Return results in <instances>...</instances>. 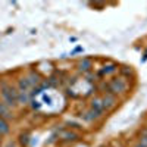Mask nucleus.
Segmentation results:
<instances>
[{"instance_id":"nucleus-1","label":"nucleus","mask_w":147,"mask_h":147,"mask_svg":"<svg viewBox=\"0 0 147 147\" xmlns=\"http://www.w3.org/2000/svg\"><path fill=\"white\" fill-rule=\"evenodd\" d=\"M2 97H3V103L10 106H16L18 103V91H15V88L12 85L7 84H2Z\"/></svg>"},{"instance_id":"nucleus-2","label":"nucleus","mask_w":147,"mask_h":147,"mask_svg":"<svg viewBox=\"0 0 147 147\" xmlns=\"http://www.w3.org/2000/svg\"><path fill=\"white\" fill-rule=\"evenodd\" d=\"M128 88V82L125 78H115L109 82L107 85V94H122V93H125Z\"/></svg>"},{"instance_id":"nucleus-3","label":"nucleus","mask_w":147,"mask_h":147,"mask_svg":"<svg viewBox=\"0 0 147 147\" xmlns=\"http://www.w3.org/2000/svg\"><path fill=\"white\" fill-rule=\"evenodd\" d=\"M91 110H94V112H97L100 116L105 113V107H103V103H102V99H99V97H96V99L91 100V106H90Z\"/></svg>"},{"instance_id":"nucleus-4","label":"nucleus","mask_w":147,"mask_h":147,"mask_svg":"<svg viewBox=\"0 0 147 147\" xmlns=\"http://www.w3.org/2000/svg\"><path fill=\"white\" fill-rule=\"evenodd\" d=\"M102 103H103L105 110H109V109H112L116 105V99H115V96H112V94H106L102 99Z\"/></svg>"},{"instance_id":"nucleus-5","label":"nucleus","mask_w":147,"mask_h":147,"mask_svg":"<svg viewBox=\"0 0 147 147\" xmlns=\"http://www.w3.org/2000/svg\"><path fill=\"white\" fill-rule=\"evenodd\" d=\"M18 87H19V93H30L31 84L27 78H21L19 82H18Z\"/></svg>"},{"instance_id":"nucleus-6","label":"nucleus","mask_w":147,"mask_h":147,"mask_svg":"<svg viewBox=\"0 0 147 147\" xmlns=\"http://www.w3.org/2000/svg\"><path fill=\"white\" fill-rule=\"evenodd\" d=\"M99 118H100V115L97 113V112H94V110H91V109L82 115V119H84V121H88V122H91V121H94V119H99Z\"/></svg>"},{"instance_id":"nucleus-7","label":"nucleus","mask_w":147,"mask_h":147,"mask_svg":"<svg viewBox=\"0 0 147 147\" xmlns=\"http://www.w3.org/2000/svg\"><path fill=\"white\" fill-rule=\"evenodd\" d=\"M78 68H80V71H82V72L90 71V69H91V60H90V59H82L81 62L78 63Z\"/></svg>"},{"instance_id":"nucleus-8","label":"nucleus","mask_w":147,"mask_h":147,"mask_svg":"<svg viewBox=\"0 0 147 147\" xmlns=\"http://www.w3.org/2000/svg\"><path fill=\"white\" fill-rule=\"evenodd\" d=\"M10 116H12V115H10L9 106H7V105H5V103H0V118L6 119V118H10Z\"/></svg>"},{"instance_id":"nucleus-9","label":"nucleus","mask_w":147,"mask_h":147,"mask_svg":"<svg viewBox=\"0 0 147 147\" xmlns=\"http://www.w3.org/2000/svg\"><path fill=\"white\" fill-rule=\"evenodd\" d=\"M9 132V124H7V121L3 119V118H0V136L2 134H7Z\"/></svg>"},{"instance_id":"nucleus-10","label":"nucleus","mask_w":147,"mask_h":147,"mask_svg":"<svg viewBox=\"0 0 147 147\" xmlns=\"http://www.w3.org/2000/svg\"><path fill=\"white\" fill-rule=\"evenodd\" d=\"M116 71V66L115 65H109V66H105L99 74H100V75H107V74H112V72H115Z\"/></svg>"},{"instance_id":"nucleus-11","label":"nucleus","mask_w":147,"mask_h":147,"mask_svg":"<svg viewBox=\"0 0 147 147\" xmlns=\"http://www.w3.org/2000/svg\"><path fill=\"white\" fill-rule=\"evenodd\" d=\"M62 138L66 140V141H74V140L78 138V136H77V134H74V132H63L62 134Z\"/></svg>"},{"instance_id":"nucleus-12","label":"nucleus","mask_w":147,"mask_h":147,"mask_svg":"<svg viewBox=\"0 0 147 147\" xmlns=\"http://www.w3.org/2000/svg\"><path fill=\"white\" fill-rule=\"evenodd\" d=\"M137 147H147V129L141 134V138H140V143L137 144Z\"/></svg>"},{"instance_id":"nucleus-13","label":"nucleus","mask_w":147,"mask_h":147,"mask_svg":"<svg viewBox=\"0 0 147 147\" xmlns=\"http://www.w3.org/2000/svg\"><path fill=\"white\" fill-rule=\"evenodd\" d=\"M27 80L30 81V84H31V85H35V84H38V82H40V77L37 75V74H34V72L31 74L30 78H27Z\"/></svg>"}]
</instances>
